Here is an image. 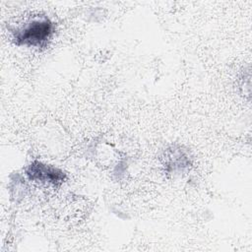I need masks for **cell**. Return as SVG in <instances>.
Here are the masks:
<instances>
[{
	"mask_svg": "<svg viewBox=\"0 0 252 252\" xmlns=\"http://www.w3.org/2000/svg\"><path fill=\"white\" fill-rule=\"evenodd\" d=\"M27 174L32 180H39L41 182H49L53 184L61 183L65 174L60 169L41 163L39 161H33L27 169Z\"/></svg>",
	"mask_w": 252,
	"mask_h": 252,
	"instance_id": "obj_2",
	"label": "cell"
},
{
	"mask_svg": "<svg viewBox=\"0 0 252 252\" xmlns=\"http://www.w3.org/2000/svg\"><path fill=\"white\" fill-rule=\"evenodd\" d=\"M51 32L52 24L48 19H36L16 31L14 38L18 44L38 46L49 38Z\"/></svg>",
	"mask_w": 252,
	"mask_h": 252,
	"instance_id": "obj_1",
	"label": "cell"
}]
</instances>
